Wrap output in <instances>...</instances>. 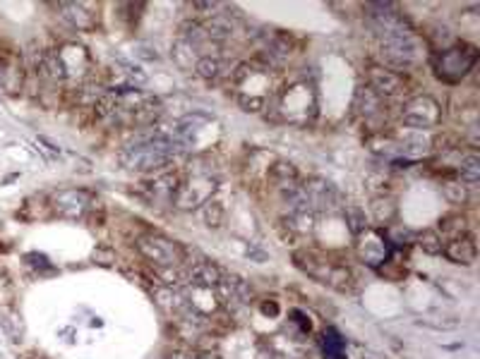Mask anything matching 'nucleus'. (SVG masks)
<instances>
[{"mask_svg":"<svg viewBox=\"0 0 480 359\" xmlns=\"http://www.w3.org/2000/svg\"><path fill=\"white\" fill-rule=\"evenodd\" d=\"M476 63H478V50L473 45L459 43L452 45V48L439 50L437 58H434V72H437V77L442 82L454 84L466 77Z\"/></svg>","mask_w":480,"mask_h":359,"instance_id":"obj_1","label":"nucleus"},{"mask_svg":"<svg viewBox=\"0 0 480 359\" xmlns=\"http://www.w3.org/2000/svg\"><path fill=\"white\" fill-rule=\"evenodd\" d=\"M137 249L146 261L161 269H180L185 264V247L164 235H144L137 240Z\"/></svg>","mask_w":480,"mask_h":359,"instance_id":"obj_2","label":"nucleus"},{"mask_svg":"<svg viewBox=\"0 0 480 359\" xmlns=\"http://www.w3.org/2000/svg\"><path fill=\"white\" fill-rule=\"evenodd\" d=\"M439 118H442L439 105H437V101L430 99V96H416V99L403 103L401 120L408 127H416V130L434 127V125H439Z\"/></svg>","mask_w":480,"mask_h":359,"instance_id":"obj_3","label":"nucleus"},{"mask_svg":"<svg viewBox=\"0 0 480 359\" xmlns=\"http://www.w3.org/2000/svg\"><path fill=\"white\" fill-rule=\"evenodd\" d=\"M92 201L94 196L87 189H60L53 194V209L63 218H82Z\"/></svg>","mask_w":480,"mask_h":359,"instance_id":"obj_4","label":"nucleus"},{"mask_svg":"<svg viewBox=\"0 0 480 359\" xmlns=\"http://www.w3.org/2000/svg\"><path fill=\"white\" fill-rule=\"evenodd\" d=\"M303 194H305L310 209H334L338 204V192L332 182L322 178H310L303 185Z\"/></svg>","mask_w":480,"mask_h":359,"instance_id":"obj_5","label":"nucleus"},{"mask_svg":"<svg viewBox=\"0 0 480 359\" xmlns=\"http://www.w3.org/2000/svg\"><path fill=\"white\" fill-rule=\"evenodd\" d=\"M367 77H370V89L375 91L377 96H399L406 91V82H403L401 77H399L396 72H392V70L387 68H370V72H367Z\"/></svg>","mask_w":480,"mask_h":359,"instance_id":"obj_6","label":"nucleus"},{"mask_svg":"<svg viewBox=\"0 0 480 359\" xmlns=\"http://www.w3.org/2000/svg\"><path fill=\"white\" fill-rule=\"evenodd\" d=\"M60 12H63L65 22L73 24L77 32H92L96 27V14L94 8L87 3H60Z\"/></svg>","mask_w":480,"mask_h":359,"instance_id":"obj_7","label":"nucleus"},{"mask_svg":"<svg viewBox=\"0 0 480 359\" xmlns=\"http://www.w3.org/2000/svg\"><path fill=\"white\" fill-rule=\"evenodd\" d=\"M444 256L449 261L459 266H471L478 256V249H476V240L471 235H461V237H454L444 245Z\"/></svg>","mask_w":480,"mask_h":359,"instance_id":"obj_8","label":"nucleus"},{"mask_svg":"<svg viewBox=\"0 0 480 359\" xmlns=\"http://www.w3.org/2000/svg\"><path fill=\"white\" fill-rule=\"evenodd\" d=\"M216 290H219L221 300L224 302H233V305H247V302L252 300V290L250 285H247L242 278L238 276H226L219 280V285H216Z\"/></svg>","mask_w":480,"mask_h":359,"instance_id":"obj_9","label":"nucleus"},{"mask_svg":"<svg viewBox=\"0 0 480 359\" xmlns=\"http://www.w3.org/2000/svg\"><path fill=\"white\" fill-rule=\"evenodd\" d=\"M221 278H224V273L219 271V266L216 264H211V261H200V264L190 266V283L195 287L211 290V287L219 285Z\"/></svg>","mask_w":480,"mask_h":359,"instance_id":"obj_10","label":"nucleus"},{"mask_svg":"<svg viewBox=\"0 0 480 359\" xmlns=\"http://www.w3.org/2000/svg\"><path fill=\"white\" fill-rule=\"evenodd\" d=\"M37 70L44 79H50V82H58V79L68 77L63 58H60V53H55V50H46V53L39 55Z\"/></svg>","mask_w":480,"mask_h":359,"instance_id":"obj_11","label":"nucleus"},{"mask_svg":"<svg viewBox=\"0 0 480 359\" xmlns=\"http://www.w3.org/2000/svg\"><path fill=\"white\" fill-rule=\"evenodd\" d=\"M384 108V99L377 96L370 87H363L356 96V110L363 113L365 118H372V115H380Z\"/></svg>","mask_w":480,"mask_h":359,"instance_id":"obj_12","label":"nucleus"},{"mask_svg":"<svg viewBox=\"0 0 480 359\" xmlns=\"http://www.w3.org/2000/svg\"><path fill=\"white\" fill-rule=\"evenodd\" d=\"M269 178L279 185L281 192H284L288 187H296L298 170H296V165L286 163V161H279V163H274V168L269 170Z\"/></svg>","mask_w":480,"mask_h":359,"instance_id":"obj_13","label":"nucleus"},{"mask_svg":"<svg viewBox=\"0 0 480 359\" xmlns=\"http://www.w3.org/2000/svg\"><path fill=\"white\" fill-rule=\"evenodd\" d=\"M459 175H461L463 185H478L480 180V158L478 154H466L459 163Z\"/></svg>","mask_w":480,"mask_h":359,"instance_id":"obj_14","label":"nucleus"},{"mask_svg":"<svg viewBox=\"0 0 480 359\" xmlns=\"http://www.w3.org/2000/svg\"><path fill=\"white\" fill-rule=\"evenodd\" d=\"M370 209L377 223H389V220L396 216V201H394L392 196H375Z\"/></svg>","mask_w":480,"mask_h":359,"instance_id":"obj_15","label":"nucleus"},{"mask_svg":"<svg viewBox=\"0 0 480 359\" xmlns=\"http://www.w3.org/2000/svg\"><path fill=\"white\" fill-rule=\"evenodd\" d=\"M416 245L421 247L425 254H432V256L442 254V249H444L442 235H439L437 230H423V232H418V235H416Z\"/></svg>","mask_w":480,"mask_h":359,"instance_id":"obj_16","label":"nucleus"},{"mask_svg":"<svg viewBox=\"0 0 480 359\" xmlns=\"http://www.w3.org/2000/svg\"><path fill=\"white\" fill-rule=\"evenodd\" d=\"M322 347H325V357H327V359H343V350H346V340H343V338L338 336L334 328H327L325 342H322Z\"/></svg>","mask_w":480,"mask_h":359,"instance_id":"obj_17","label":"nucleus"},{"mask_svg":"<svg viewBox=\"0 0 480 359\" xmlns=\"http://www.w3.org/2000/svg\"><path fill=\"white\" fill-rule=\"evenodd\" d=\"M439 227H442L444 235H452L454 237H461L468 232V223L466 218H463L461 214H452V216H444V218H439Z\"/></svg>","mask_w":480,"mask_h":359,"instance_id":"obj_18","label":"nucleus"},{"mask_svg":"<svg viewBox=\"0 0 480 359\" xmlns=\"http://www.w3.org/2000/svg\"><path fill=\"white\" fill-rule=\"evenodd\" d=\"M327 285H332L334 290L338 292H346L351 290V283H353V273L346 269V266H332L329 276H327Z\"/></svg>","mask_w":480,"mask_h":359,"instance_id":"obj_19","label":"nucleus"},{"mask_svg":"<svg viewBox=\"0 0 480 359\" xmlns=\"http://www.w3.org/2000/svg\"><path fill=\"white\" fill-rule=\"evenodd\" d=\"M202 220H204V225H209V227H221L226 220L224 206H221L219 201H207V204L202 206Z\"/></svg>","mask_w":480,"mask_h":359,"instance_id":"obj_20","label":"nucleus"},{"mask_svg":"<svg viewBox=\"0 0 480 359\" xmlns=\"http://www.w3.org/2000/svg\"><path fill=\"white\" fill-rule=\"evenodd\" d=\"M92 108H94L96 118H108V115H115V108H118V99H115V94L106 91V94L96 96Z\"/></svg>","mask_w":480,"mask_h":359,"instance_id":"obj_21","label":"nucleus"},{"mask_svg":"<svg viewBox=\"0 0 480 359\" xmlns=\"http://www.w3.org/2000/svg\"><path fill=\"white\" fill-rule=\"evenodd\" d=\"M195 72L202 79H216L221 74V60L214 58V55H204L195 63Z\"/></svg>","mask_w":480,"mask_h":359,"instance_id":"obj_22","label":"nucleus"},{"mask_svg":"<svg viewBox=\"0 0 480 359\" xmlns=\"http://www.w3.org/2000/svg\"><path fill=\"white\" fill-rule=\"evenodd\" d=\"M442 192H444V199L454 206H461L468 201V187L463 185V182H447V185L442 187Z\"/></svg>","mask_w":480,"mask_h":359,"instance_id":"obj_23","label":"nucleus"},{"mask_svg":"<svg viewBox=\"0 0 480 359\" xmlns=\"http://www.w3.org/2000/svg\"><path fill=\"white\" fill-rule=\"evenodd\" d=\"M0 321H3L5 331H8L15 340H19V336H22V323L19 321H22V318L17 316V311H12V309L3 311V314H0Z\"/></svg>","mask_w":480,"mask_h":359,"instance_id":"obj_24","label":"nucleus"},{"mask_svg":"<svg viewBox=\"0 0 480 359\" xmlns=\"http://www.w3.org/2000/svg\"><path fill=\"white\" fill-rule=\"evenodd\" d=\"M94 259L108 266V264H113V252H111L108 247H104V249H96V252H94Z\"/></svg>","mask_w":480,"mask_h":359,"instance_id":"obj_25","label":"nucleus"},{"mask_svg":"<svg viewBox=\"0 0 480 359\" xmlns=\"http://www.w3.org/2000/svg\"><path fill=\"white\" fill-rule=\"evenodd\" d=\"M348 220H351V230L353 232H363L365 230V218L363 216H358V214H348Z\"/></svg>","mask_w":480,"mask_h":359,"instance_id":"obj_26","label":"nucleus"},{"mask_svg":"<svg viewBox=\"0 0 480 359\" xmlns=\"http://www.w3.org/2000/svg\"><path fill=\"white\" fill-rule=\"evenodd\" d=\"M240 103H242V108H252V110H262L265 108V99H240Z\"/></svg>","mask_w":480,"mask_h":359,"instance_id":"obj_27","label":"nucleus"},{"mask_svg":"<svg viewBox=\"0 0 480 359\" xmlns=\"http://www.w3.org/2000/svg\"><path fill=\"white\" fill-rule=\"evenodd\" d=\"M271 305H262V311H265V314H271V316H276L279 314V305H276L274 300H269Z\"/></svg>","mask_w":480,"mask_h":359,"instance_id":"obj_28","label":"nucleus"},{"mask_svg":"<svg viewBox=\"0 0 480 359\" xmlns=\"http://www.w3.org/2000/svg\"><path fill=\"white\" fill-rule=\"evenodd\" d=\"M188 359H219V357L211 355V352H195V355H188Z\"/></svg>","mask_w":480,"mask_h":359,"instance_id":"obj_29","label":"nucleus"},{"mask_svg":"<svg viewBox=\"0 0 480 359\" xmlns=\"http://www.w3.org/2000/svg\"><path fill=\"white\" fill-rule=\"evenodd\" d=\"M169 359H188V355H185V352H173Z\"/></svg>","mask_w":480,"mask_h":359,"instance_id":"obj_30","label":"nucleus"},{"mask_svg":"<svg viewBox=\"0 0 480 359\" xmlns=\"http://www.w3.org/2000/svg\"><path fill=\"white\" fill-rule=\"evenodd\" d=\"M3 79H5V65H0V84H3Z\"/></svg>","mask_w":480,"mask_h":359,"instance_id":"obj_31","label":"nucleus"},{"mask_svg":"<svg viewBox=\"0 0 480 359\" xmlns=\"http://www.w3.org/2000/svg\"><path fill=\"white\" fill-rule=\"evenodd\" d=\"M29 359H44V357H29Z\"/></svg>","mask_w":480,"mask_h":359,"instance_id":"obj_32","label":"nucleus"}]
</instances>
